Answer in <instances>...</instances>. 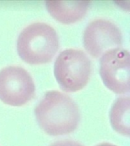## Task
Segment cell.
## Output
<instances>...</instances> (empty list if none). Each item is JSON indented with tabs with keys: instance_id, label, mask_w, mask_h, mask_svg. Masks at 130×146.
I'll return each mask as SVG.
<instances>
[{
	"instance_id": "obj_6",
	"label": "cell",
	"mask_w": 130,
	"mask_h": 146,
	"mask_svg": "<svg viewBox=\"0 0 130 146\" xmlns=\"http://www.w3.org/2000/svg\"><path fill=\"white\" fill-rule=\"evenodd\" d=\"M83 43L89 54L98 58L113 47L119 48L123 43V34L111 21L96 19L89 23L84 30Z\"/></svg>"
},
{
	"instance_id": "obj_1",
	"label": "cell",
	"mask_w": 130,
	"mask_h": 146,
	"mask_svg": "<svg viewBox=\"0 0 130 146\" xmlns=\"http://www.w3.org/2000/svg\"><path fill=\"white\" fill-rule=\"evenodd\" d=\"M34 112L39 125L52 136L74 132L80 121L77 104L67 94L58 91H47Z\"/></svg>"
},
{
	"instance_id": "obj_4",
	"label": "cell",
	"mask_w": 130,
	"mask_h": 146,
	"mask_svg": "<svg viewBox=\"0 0 130 146\" xmlns=\"http://www.w3.org/2000/svg\"><path fill=\"white\" fill-rule=\"evenodd\" d=\"M34 80L25 68L8 66L0 71V100L5 104L20 107L34 97Z\"/></svg>"
},
{
	"instance_id": "obj_5",
	"label": "cell",
	"mask_w": 130,
	"mask_h": 146,
	"mask_svg": "<svg viewBox=\"0 0 130 146\" xmlns=\"http://www.w3.org/2000/svg\"><path fill=\"white\" fill-rule=\"evenodd\" d=\"M100 74L103 84L116 94L129 91L130 54L122 48H113L101 56Z\"/></svg>"
},
{
	"instance_id": "obj_8",
	"label": "cell",
	"mask_w": 130,
	"mask_h": 146,
	"mask_svg": "<svg viewBox=\"0 0 130 146\" xmlns=\"http://www.w3.org/2000/svg\"><path fill=\"white\" fill-rule=\"evenodd\" d=\"M130 100L129 97L119 98L110 110V123L113 129L122 135L129 136Z\"/></svg>"
},
{
	"instance_id": "obj_10",
	"label": "cell",
	"mask_w": 130,
	"mask_h": 146,
	"mask_svg": "<svg viewBox=\"0 0 130 146\" xmlns=\"http://www.w3.org/2000/svg\"><path fill=\"white\" fill-rule=\"evenodd\" d=\"M96 146H117V145H113V144L108 143V142H103V143H100Z\"/></svg>"
},
{
	"instance_id": "obj_9",
	"label": "cell",
	"mask_w": 130,
	"mask_h": 146,
	"mask_svg": "<svg viewBox=\"0 0 130 146\" xmlns=\"http://www.w3.org/2000/svg\"><path fill=\"white\" fill-rule=\"evenodd\" d=\"M50 146H84L79 142L72 141V140H60L52 143Z\"/></svg>"
},
{
	"instance_id": "obj_2",
	"label": "cell",
	"mask_w": 130,
	"mask_h": 146,
	"mask_svg": "<svg viewBox=\"0 0 130 146\" xmlns=\"http://www.w3.org/2000/svg\"><path fill=\"white\" fill-rule=\"evenodd\" d=\"M58 49L59 38L56 31L46 23H33L23 29L18 36V55L26 63H48L54 57Z\"/></svg>"
},
{
	"instance_id": "obj_7",
	"label": "cell",
	"mask_w": 130,
	"mask_h": 146,
	"mask_svg": "<svg viewBox=\"0 0 130 146\" xmlns=\"http://www.w3.org/2000/svg\"><path fill=\"white\" fill-rule=\"evenodd\" d=\"M88 1H47L46 6L50 14L59 22L69 25L79 21L88 9Z\"/></svg>"
},
{
	"instance_id": "obj_3",
	"label": "cell",
	"mask_w": 130,
	"mask_h": 146,
	"mask_svg": "<svg viewBox=\"0 0 130 146\" xmlns=\"http://www.w3.org/2000/svg\"><path fill=\"white\" fill-rule=\"evenodd\" d=\"M91 72V61L82 50L67 49L59 53L55 62V77L65 91L75 92L84 88Z\"/></svg>"
}]
</instances>
